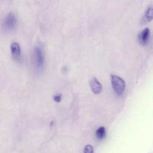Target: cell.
I'll list each match as a JSON object with an SVG mask.
<instances>
[{
	"mask_svg": "<svg viewBox=\"0 0 153 153\" xmlns=\"http://www.w3.org/2000/svg\"><path fill=\"white\" fill-rule=\"evenodd\" d=\"M45 54L40 46H37L33 49L32 63L36 69H41L44 65Z\"/></svg>",
	"mask_w": 153,
	"mask_h": 153,
	"instance_id": "6da1fadb",
	"label": "cell"
},
{
	"mask_svg": "<svg viewBox=\"0 0 153 153\" xmlns=\"http://www.w3.org/2000/svg\"><path fill=\"white\" fill-rule=\"evenodd\" d=\"M111 82L112 88L115 94L118 96H121L124 93L126 89V82L123 79L117 75L111 76Z\"/></svg>",
	"mask_w": 153,
	"mask_h": 153,
	"instance_id": "7a4b0ae2",
	"label": "cell"
},
{
	"mask_svg": "<svg viewBox=\"0 0 153 153\" xmlns=\"http://www.w3.org/2000/svg\"><path fill=\"white\" fill-rule=\"evenodd\" d=\"M16 25V16L13 13H9L4 19L3 25L7 30H11L15 28Z\"/></svg>",
	"mask_w": 153,
	"mask_h": 153,
	"instance_id": "3957f363",
	"label": "cell"
},
{
	"mask_svg": "<svg viewBox=\"0 0 153 153\" xmlns=\"http://www.w3.org/2000/svg\"><path fill=\"white\" fill-rule=\"evenodd\" d=\"M90 87L94 94H100L102 91V85L96 77L92 78L90 81Z\"/></svg>",
	"mask_w": 153,
	"mask_h": 153,
	"instance_id": "277c9868",
	"label": "cell"
},
{
	"mask_svg": "<svg viewBox=\"0 0 153 153\" xmlns=\"http://www.w3.org/2000/svg\"><path fill=\"white\" fill-rule=\"evenodd\" d=\"M150 38V30L149 28H146L140 31L138 35V40L140 44L146 45L149 43Z\"/></svg>",
	"mask_w": 153,
	"mask_h": 153,
	"instance_id": "5b68a950",
	"label": "cell"
},
{
	"mask_svg": "<svg viewBox=\"0 0 153 153\" xmlns=\"http://www.w3.org/2000/svg\"><path fill=\"white\" fill-rule=\"evenodd\" d=\"M10 51H11V55L14 59H18L20 57L21 49L20 46L16 42H13L10 45Z\"/></svg>",
	"mask_w": 153,
	"mask_h": 153,
	"instance_id": "8992f818",
	"label": "cell"
},
{
	"mask_svg": "<svg viewBox=\"0 0 153 153\" xmlns=\"http://www.w3.org/2000/svg\"><path fill=\"white\" fill-rule=\"evenodd\" d=\"M96 136L99 140H102L106 136V129L104 126H101L98 128L96 131Z\"/></svg>",
	"mask_w": 153,
	"mask_h": 153,
	"instance_id": "52a82bcc",
	"label": "cell"
},
{
	"mask_svg": "<svg viewBox=\"0 0 153 153\" xmlns=\"http://www.w3.org/2000/svg\"><path fill=\"white\" fill-rule=\"evenodd\" d=\"M145 18L148 22H150L152 20L153 18V9L152 6H149L147 9H146V12H145Z\"/></svg>",
	"mask_w": 153,
	"mask_h": 153,
	"instance_id": "ba28073f",
	"label": "cell"
},
{
	"mask_svg": "<svg viewBox=\"0 0 153 153\" xmlns=\"http://www.w3.org/2000/svg\"><path fill=\"white\" fill-rule=\"evenodd\" d=\"M84 153H94V148L91 144H88L85 146L84 149Z\"/></svg>",
	"mask_w": 153,
	"mask_h": 153,
	"instance_id": "9c48e42d",
	"label": "cell"
},
{
	"mask_svg": "<svg viewBox=\"0 0 153 153\" xmlns=\"http://www.w3.org/2000/svg\"><path fill=\"white\" fill-rule=\"evenodd\" d=\"M61 98H62V95L61 94H55L53 97V100L55 102H60L61 101Z\"/></svg>",
	"mask_w": 153,
	"mask_h": 153,
	"instance_id": "30bf717a",
	"label": "cell"
}]
</instances>
